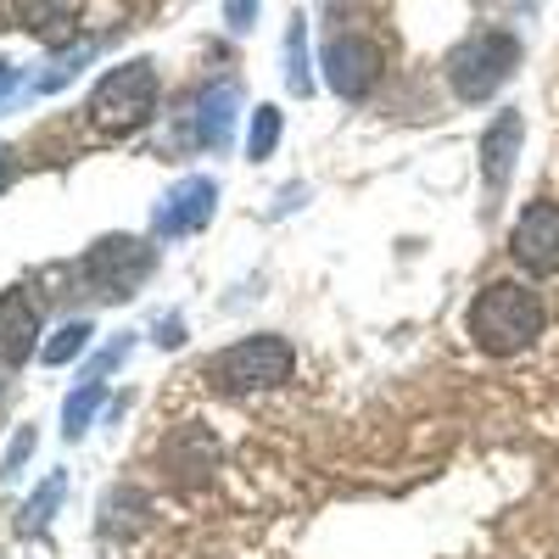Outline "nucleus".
Instances as JSON below:
<instances>
[{
  "instance_id": "obj_16",
  "label": "nucleus",
  "mask_w": 559,
  "mask_h": 559,
  "mask_svg": "<svg viewBox=\"0 0 559 559\" xmlns=\"http://www.w3.org/2000/svg\"><path fill=\"white\" fill-rule=\"evenodd\" d=\"M84 347H90V324H84V319H68L62 331L39 347V358H45V364H73Z\"/></svg>"
},
{
  "instance_id": "obj_3",
  "label": "nucleus",
  "mask_w": 559,
  "mask_h": 559,
  "mask_svg": "<svg viewBox=\"0 0 559 559\" xmlns=\"http://www.w3.org/2000/svg\"><path fill=\"white\" fill-rule=\"evenodd\" d=\"M152 107H157V68L134 57V62L112 68L96 84V96H90V123H96L102 134H134L152 118Z\"/></svg>"
},
{
  "instance_id": "obj_6",
  "label": "nucleus",
  "mask_w": 559,
  "mask_h": 559,
  "mask_svg": "<svg viewBox=\"0 0 559 559\" xmlns=\"http://www.w3.org/2000/svg\"><path fill=\"white\" fill-rule=\"evenodd\" d=\"M381 79V45L364 34H342L324 45V84L336 90L342 102H364Z\"/></svg>"
},
{
  "instance_id": "obj_17",
  "label": "nucleus",
  "mask_w": 559,
  "mask_h": 559,
  "mask_svg": "<svg viewBox=\"0 0 559 559\" xmlns=\"http://www.w3.org/2000/svg\"><path fill=\"white\" fill-rule=\"evenodd\" d=\"M274 140H280V112H274V107H258V112H252V140H247V157H252V163H263V157L274 152Z\"/></svg>"
},
{
  "instance_id": "obj_7",
  "label": "nucleus",
  "mask_w": 559,
  "mask_h": 559,
  "mask_svg": "<svg viewBox=\"0 0 559 559\" xmlns=\"http://www.w3.org/2000/svg\"><path fill=\"white\" fill-rule=\"evenodd\" d=\"M509 252H515L526 274H559V202H532L515 218Z\"/></svg>"
},
{
  "instance_id": "obj_11",
  "label": "nucleus",
  "mask_w": 559,
  "mask_h": 559,
  "mask_svg": "<svg viewBox=\"0 0 559 559\" xmlns=\"http://www.w3.org/2000/svg\"><path fill=\"white\" fill-rule=\"evenodd\" d=\"M236 107H241V96H236V84H213L207 96L197 102V140L202 146H229V129H236Z\"/></svg>"
},
{
  "instance_id": "obj_1",
  "label": "nucleus",
  "mask_w": 559,
  "mask_h": 559,
  "mask_svg": "<svg viewBox=\"0 0 559 559\" xmlns=\"http://www.w3.org/2000/svg\"><path fill=\"white\" fill-rule=\"evenodd\" d=\"M543 297L532 286H515V280H498L471 302V342L492 358L526 353L543 336Z\"/></svg>"
},
{
  "instance_id": "obj_13",
  "label": "nucleus",
  "mask_w": 559,
  "mask_h": 559,
  "mask_svg": "<svg viewBox=\"0 0 559 559\" xmlns=\"http://www.w3.org/2000/svg\"><path fill=\"white\" fill-rule=\"evenodd\" d=\"M68 498V471H57V476H45L39 481V492L23 503V515H17V532L23 537H39L45 526H51V515H57V503Z\"/></svg>"
},
{
  "instance_id": "obj_4",
  "label": "nucleus",
  "mask_w": 559,
  "mask_h": 559,
  "mask_svg": "<svg viewBox=\"0 0 559 559\" xmlns=\"http://www.w3.org/2000/svg\"><path fill=\"white\" fill-rule=\"evenodd\" d=\"M292 342L286 336H247L236 347H224L213 364H207V376L224 386V392H263V386H280V381H292Z\"/></svg>"
},
{
  "instance_id": "obj_18",
  "label": "nucleus",
  "mask_w": 559,
  "mask_h": 559,
  "mask_svg": "<svg viewBox=\"0 0 559 559\" xmlns=\"http://www.w3.org/2000/svg\"><path fill=\"white\" fill-rule=\"evenodd\" d=\"M79 62H90V45H73L68 57H57V62H51V73L39 79V90H57L62 79H73V73H79Z\"/></svg>"
},
{
  "instance_id": "obj_9",
  "label": "nucleus",
  "mask_w": 559,
  "mask_h": 559,
  "mask_svg": "<svg viewBox=\"0 0 559 559\" xmlns=\"http://www.w3.org/2000/svg\"><path fill=\"white\" fill-rule=\"evenodd\" d=\"M521 112H498L481 134V179H487V191H503L509 174H515V152H521Z\"/></svg>"
},
{
  "instance_id": "obj_5",
  "label": "nucleus",
  "mask_w": 559,
  "mask_h": 559,
  "mask_svg": "<svg viewBox=\"0 0 559 559\" xmlns=\"http://www.w3.org/2000/svg\"><path fill=\"white\" fill-rule=\"evenodd\" d=\"M152 263H157L152 247H140V241H129V236H112V241H102L96 252L79 263V280L90 286V297L129 302V297L140 292V280L152 274Z\"/></svg>"
},
{
  "instance_id": "obj_14",
  "label": "nucleus",
  "mask_w": 559,
  "mask_h": 559,
  "mask_svg": "<svg viewBox=\"0 0 559 559\" xmlns=\"http://www.w3.org/2000/svg\"><path fill=\"white\" fill-rule=\"evenodd\" d=\"M286 84H292V96H308V90H313V73H308V17H292V28H286Z\"/></svg>"
},
{
  "instance_id": "obj_15",
  "label": "nucleus",
  "mask_w": 559,
  "mask_h": 559,
  "mask_svg": "<svg viewBox=\"0 0 559 559\" xmlns=\"http://www.w3.org/2000/svg\"><path fill=\"white\" fill-rule=\"evenodd\" d=\"M102 397H107L102 381H84V386L68 397V408H62V431H68V437H84V426H90V414L102 408Z\"/></svg>"
},
{
  "instance_id": "obj_21",
  "label": "nucleus",
  "mask_w": 559,
  "mask_h": 559,
  "mask_svg": "<svg viewBox=\"0 0 559 559\" xmlns=\"http://www.w3.org/2000/svg\"><path fill=\"white\" fill-rule=\"evenodd\" d=\"M157 342H163V347H179V342H185V336H179V319H163V336H157Z\"/></svg>"
},
{
  "instance_id": "obj_22",
  "label": "nucleus",
  "mask_w": 559,
  "mask_h": 559,
  "mask_svg": "<svg viewBox=\"0 0 559 559\" xmlns=\"http://www.w3.org/2000/svg\"><path fill=\"white\" fill-rule=\"evenodd\" d=\"M12 84H17V79H12V68H0V96H7Z\"/></svg>"
},
{
  "instance_id": "obj_20",
  "label": "nucleus",
  "mask_w": 559,
  "mask_h": 559,
  "mask_svg": "<svg viewBox=\"0 0 559 559\" xmlns=\"http://www.w3.org/2000/svg\"><path fill=\"white\" fill-rule=\"evenodd\" d=\"M258 7H263V0H224V23L247 34V28L258 23Z\"/></svg>"
},
{
  "instance_id": "obj_2",
  "label": "nucleus",
  "mask_w": 559,
  "mask_h": 559,
  "mask_svg": "<svg viewBox=\"0 0 559 559\" xmlns=\"http://www.w3.org/2000/svg\"><path fill=\"white\" fill-rule=\"evenodd\" d=\"M515 62H521V39L498 34V28H481V34H471L464 45L448 51V84H453L459 102H487L509 84Z\"/></svg>"
},
{
  "instance_id": "obj_19",
  "label": "nucleus",
  "mask_w": 559,
  "mask_h": 559,
  "mask_svg": "<svg viewBox=\"0 0 559 559\" xmlns=\"http://www.w3.org/2000/svg\"><path fill=\"white\" fill-rule=\"evenodd\" d=\"M28 453H34V431L23 426V431L12 437V448H7V464H0V476H7V481H12V476L23 471V459H28Z\"/></svg>"
},
{
  "instance_id": "obj_8",
  "label": "nucleus",
  "mask_w": 559,
  "mask_h": 559,
  "mask_svg": "<svg viewBox=\"0 0 559 559\" xmlns=\"http://www.w3.org/2000/svg\"><path fill=\"white\" fill-rule=\"evenodd\" d=\"M213 202H218V185L213 179H179L174 191L157 202V213H152V229L157 236H197V229L213 218Z\"/></svg>"
},
{
  "instance_id": "obj_10",
  "label": "nucleus",
  "mask_w": 559,
  "mask_h": 559,
  "mask_svg": "<svg viewBox=\"0 0 559 559\" xmlns=\"http://www.w3.org/2000/svg\"><path fill=\"white\" fill-rule=\"evenodd\" d=\"M34 336H39V308L23 292H7L0 297V364H23L34 353Z\"/></svg>"
},
{
  "instance_id": "obj_12",
  "label": "nucleus",
  "mask_w": 559,
  "mask_h": 559,
  "mask_svg": "<svg viewBox=\"0 0 559 559\" xmlns=\"http://www.w3.org/2000/svg\"><path fill=\"white\" fill-rule=\"evenodd\" d=\"M79 7H84V0H17V17H23L28 34L57 39V34H68L79 23Z\"/></svg>"
}]
</instances>
